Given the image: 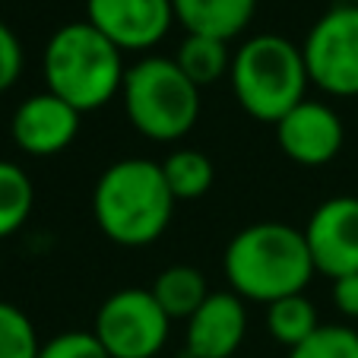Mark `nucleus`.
Masks as SVG:
<instances>
[{
  "instance_id": "nucleus-1",
  "label": "nucleus",
  "mask_w": 358,
  "mask_h": 358,
  "mask_svg": "<svg viewBox=\"0 0 358 358\" xmlns=\"http://www.w3.org/2000/svg\"><path fill=\"white\" fill-rule=\"evenodd\" d=\"M222 273L238 298L273 304L301 295L317 270L301 229L289 222H254L225 244Z\"/></svg>"
},
{
  "instance_id": "nucleus-2",
  "label": "nucleus",
  "mask_w": 358,
  "mask_h": 358,
  "mask_svg": "<svg viewBox=\"0 0 358 358\" xmlns=\"http://www.w3.org/2000/svg\"><path fill=\"white\" fill-rule=\"evenodd\" d=\"M175 194L162 162L121 159L99 175L92 187V219L117 248H146L159 241L175 216Z\"/></svg>"
},
{
  "instance_id": "nucleus-3",
  "label": "nucleus",
  "mask_w": 358,
  "mask_h": 358,
  "mask_svg": "<svg viewBox=\"0 0 358 358\" xmlns=\"http://www.w3.org/2000/svg\"><path fill=\"white\" fill-rule=\"evenodd\" d=\"M45 89L64 99L80 115L105 108L121 95L127 64L124 51L111 45L92 22H64L51 32L41 51Z\"/></svg>"
},
{
  "instance_id": "nucleus-4",
  "label": "nucleus",
  "mask_w": 358,
  "mask_h": 358,
  "mask_svg": "<svg viewBox=\"0 0 358 358\" xmlns=\"http://www.w3.org/2000/svg\"><path fill=\"white\" fill-rule=\"evenodd\" d=\"M229 83L244 115L273 127L308 99L311 86L301 45L273 32H260L235 48Z\"/></svg>"
},
{
  "instance_id": "nucleus-5",
  "label": "nucleus",
  "mask_w": 358,
  "mask_h": 358,
  "mask_svg": "<svg viewBox=\"0 0 358 358\" xmlns=\"http://www.w3.org/2000/svg\"><path fill=\"white\" fill-rule=\"evenodd\" d=\"M130 127L152 143H178L200 117V89L181 73L175 57L146 55L127 67L121 86Z\"/></svg>"
},
{
  "instance_id": "nucleus-6",
  "label": "nucleus",
  "mask_w": 358,
  "mask_h": 358,
  "mask_svg": "<svg viewBox=\"0 0 358 358\" xmlns=\"http://www.w3.org/2000/svg\"><path fill=\"white\" fill-rule=\"evenodd\" d=\"M308 80L333 99H358V7L336 3L317 16L301 45Z\"/></svg>"
},
{
  "instance_id": "nucleus-7",
  "label": "nucleus",
  "mask_w": 358,
  "mask_h": 358,
  "mask_svg": "<svg viewBox=\"0 0 358 358\" xmlns=\"http://www.w3.org/2000/svg\"><path fill=\"white\" fill-rule=\"evenodd\" d=\"M92 333L111 358H156L171 333V317L149 289H121L95 311Z\"/></svg>"
},
{
  "instance_id": "nucleus-8",
  "label": "nucleus",
  "mask_w": 358,
  "mask_h": 358,
  "mask_svg": "<svg viewBox=\"0 0 358 358\" xmlns=\"http://www.w3.org/2000/svg\"><path fill=\"white\" fill-rule=\"evenodd\" d=\"M86 22H92L111 45L127 51H152L175 26L171 0H86Z\"/></svg>"
},
{
  "instance_id": "nucleus-9",
  "label": "nucleus",
  "mask_w": 358,
  "mask_h": 358,
  "mask_svg": "<svg viewBox=\"0 0 358 358\" xmlns=\"http://www.w3.org/2000/svg\"><path fill=\"white\" fill-rule=\"evenodd\" d=\"M301 231L317 273L330 279L358 273V196L324 200Z\"/></svg>"
},
{
  "instance_id": "nucleus-10",
  "label": "nucleus",
  "mask_w": 358,
  "mask_h": 358,
  "mask_svg": "<svg viewBox=\"0 0 358 358\" xmlns=\"http://www.w3.org/2000/svg\"><path fill=\"white\" fill-rule=\"evenodd\" d=\"M276 143L282 156L301 169L330 165L345 143L343 117L327 101L304 99L276 124Z\"/></svg>"
},
{
  "instance_id": "nucleus-11",
  "label": "nucleus",
  "mask_w": 358,
  "mask_h": 358,
  "mask_svg": "<svg viewBox=\"0 0 358 358\" xmlns=\"http://www.w3.org/2000/svg\"><path fill=\"white\" fill-rule=\"evenodd\" d=\"M83 115L70 108L55 92H35L26 101H20L10 117V136L16 149L32 159H51L61 156L64 149L80 134Z\"/></svg>"
},
{
  "instance_id": "nucleus-12",
  "label": "nucleus",
  "mask_w": 358,
  "mask_h": 358,
  "mask_svg": "<svg viewBox=\"0 0 358 358\" xmlns=\"http://www.w3.org/2000/svg\"><path fill=\"white\" fill-rule=\"evenodd\" d=\"M248 333V304L235 292H210L187 317L184 358H235Z\"/></svg>"
},
{
  "instance_id": "nucleus-13",
  "label": "nucleus",
  "mask_w": 358,
  "mask_h": 358,
  "mask_svg": "<svg viewBox=\"0 0 358 358\" xmlns=\"http://www.w3.org/2000/svg\"><path fill=\"white\" fill-rule=\"evenodd\" d=\"M175 22L187 35L231 41L250 26L257 0H171Z\"/></svg>"
},
{
  "instance_id": "nucleus-14",
  "label": "nucleus",
  "mask_w": 358,
  "mask_h": 358,
  "mask_svg": "<svg viewBox=\"0 0 358 358\" xmlns=\"http://www.w3.org/2000/svg\"><path fill=\"white\" fill-rule=\"evenodd\" d=\"M149 292L156 295V301L162 304V311L171 320H187L210 298L206 276L196 266H187V264H175L169 270H162L152 279V289Z\"/></svg>"
},
{
  "instance_id": "nucleus-15",
  "label": "nucleus",
  "mask_w": 358,
  "mask_h": 358,
  "mask_svg": "<svg viewBox=\"0 0 358 358\" xmlns=\"http://www.w3.org/2000/svg\"><path fill=\"white\" fill-rule=\"evenodd\" d=\"M231 55L235 51H229V41H222V38L184 35L181 48H178V55H175V64L196 89H206L213 83H219L222 76H229Z\"/></svg>"
},
{
  "instance_id": "nucleus-16",
  "label": "nucleus",
  "mask_w": 358,
  "mask_h": 358,
  "mask_svg": "<svg viewBox=\"0 0 358 358\" xmlns=\"http://www.w3.org/2000/svg\"><path fill=\"white\" fill-rule=\"evenodd\" d=\"M266 333L270 339H276L279 345L285 349H295L301 345L304 339H311L314 333L320 330V317H317V308L308 295H289V298H279V301L266 304Z\"/></svg>"
},
{
  "instance_id": "nucleus-17",
  "label": "nucleus",
  "mask_w": 358,
  "mask_h": 358,
  "mask_svg": "<svg viewBox=\"0 0 358 358\" xmlns=\"http://www.w3.org/2000/svg\"><path fill=\"white\" fill-rule=\"evenodd\" d=\"M162 175L169 181L175 200H200V196L210 194L213 181H216V169H213L210 156L200 152V149L181 146L175 149L169 159L162 162Z\"/></svg>"
},
{
  "instance_id": "nucleus-18",
  "label": "nucleus",
  "mask_w": 358,
  "mask_h": 358,
  "mask_svg": "<svg viewBox=\"0 0 358 358\" xmlns=\"http://www.w3.org/2000/svg\"><path fill=\"white\" fill-rule=\"evenodd\" d=\"M35 187L32 178L16 162L0 159V241L22 229L32 216Z\"/></svg>"
},
{
  "instance_id": "nucleus-19",
  "label": "nucleus",
  "mask_w": 358,
  "mask_h": 358,
  "mask_svg": "<svg viewBox=\"0 0 358 358\" xmlns=\"http://www.w3.org/2000/svg\"><path fill=\"white\" fill-rule=\"evenodd\" d=\"M41 343L35 324L13 301H0V358H38Z\"/></svg>"
},
{
  "instance_id": "nucleus-20",
  "label": "nucleus",
  "mask_w": 358,
  "mask_h": 358,
  "mask_svg": "<svg viewBox=\"0 0 358 358\" xmlns=\"http://www.w3.org/2000/svg\"><path fill=\"white\" fill-rule=\"evenodd\" d=\"M285 358H358V330L345 324H320V330Z\"/></svg>"
},
{
  "instance_id": "nucleus-21",
  "label": "nucleus",
  "mask_w": 358,
  "mask_h": 358,
  "mask_svg": "<svg viewBox=\"0 0 358 358\" xmlns=\"http://www.w3.org/2000/svg\"><path fill=\"white\" fill-rule=\"evenodd\" d=\"M38 358H111L92 330H67L41 343Z\"/></svg>"
},
{
  "instance_id": "nucleus-22",
  "label": "nucleus",
  "mask_w": 358,
  "mask_h": 358,
  "mask_svg": "<svg viewBox=\"0 0 358 358\" xmlns=\"http://www.w3.org/2000/svg\"><path fill=\"white\" fill-rule=\"evenodd\" d=\"M22 73V45L16 32L0 20V95L16 86Z\"/></svg>"
},
{
  "instance_id": "nucleus-23",
  "label": "nucleus",
  "mask_w": 358,
  "mask_h": 358,
  "mask_svg": "<svg viewBox=\"0 0 358 358\" xmlns=\"http://www.w3.org/2000/svg\"><path fill=\"white\" fill-rule=\"evenodd\" d=\"M333 304L349 320H358V273L333 279Z\"/></svg>"
},
{
  "instance_id": "nucleus-24",
  "label": "nucleus",
  "mask_w": 358,
  "mask_h": 358,
  "mask_svg": "<svg viewBox=\"0 0 358 358\" xmlns=\"http://www.w3.org/2000/svg\"><path fill=\"white\" fill-rule=\"evenodd\" d=\"M345 3H355V7H358V0H345Z\"/></svg>"
},
{
  "instance_id": "nucleus-25",
  "label": "nucleus",
  "mask_w": 358,
  "mask_h": 358,
  "mask_svg": "<svg viewBox=\"0 0 358 358\" xmlns=\"http://www.w3.org/2000/svg\"><path fill=\"white\" fill-rule=\"evenodd\" d=\"M235 358H241V355H235Z\"/></svg>"
}]
</instances>
